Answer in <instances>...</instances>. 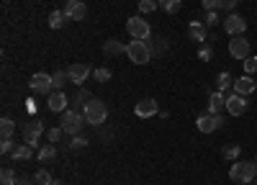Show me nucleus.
<instances>
[{
  "label": "nucleus",
  "mask_w": 257,
  "mask_h": 185,
  "mask_svg": "<svg viewBox=\"0 0 257 185\" xmlns=\"http://www.w3.org/2000/svg\"><path fill=\"white\" fill-rule=\"evenodd\" d=\"M31 90L33 92H54V77L52 75H47V72H36L31 77Z\"/></svg>",
  "instance_id": "obj_8"
},
{
  "label": "nucleus",
  "mask_w": 257,
  "mask_h": 185,
  "mask_svg": "<svg viewBox=\"0 0 257 185\" xmlns=\"http://www.w3.org/2000/svg\"><path fill=\"white\" fill-rule=\"evenodd\" d=\"M49 111H54V113H64V108H67V95L62 90H54V92H49Z\"/></svg>",
  "instance_id": "obj_15"
},
{
  "label": "nucleus",
  "mask_w": 257,
  "mask_h": 185,
  "mask_svg": "<svg viewBox=\"0 0 257 185\" xmlns=\"http://www.w3.org/2000/svg\"><path fill=\"white\" fill-rule=\"evenodd\" d=\"M198 57H200L203 62H211V60H214V49H211V46H203V49L198 52Z\"/></svg>",
  "instance_id": "obj_39"
},
{
  "label": "nucleus",
  "mask_w": 257,
  "mask_h": 185,
  "mask_svg": "<svg viewBox=\"0 0 257 185\" xmlns=\"http://www.w3.org/2000/svg\"><path fill=\"white\" fill-rule=\"evenodd\" d=\"M229 175H231L234 183H255L257 180V167H255V162H234Z\"/></svg>",
  "instance_id": "obj_4"
},
{
  "label": "nucleus",
  "mask_w": 257,
  "mask_h": 185,
  "mask_svg": "<svg viewBox=\"0 0 257 185\" xmlns=\"http://www.w3.org/2000/svg\"><path fill=\"white\" fill-rule=\"evenodd\" d=\"M93 95H90V90H85V88H80L75 92V111H80L83 113V108L87 106V100H90Z\"/></svg>",
  "instance_id": "obj_22"
},
{
  "label": "nucleus",
  "mask_w": 257,
  "mask_h": 185,
  "mask_svg": "<svg viewBox=\"0 0 257 185\" xmlns=\"http://www.w3.org/2000/svg\"><path fill=\"white\" fill-rule=\"evenodd\" d=\"M52 77H54V90H62L67 83H70V75H67V69H57Z\"/></svg>",
  "instance_id": "obj_27"
},
{
  "label": "nucleus",
  "mask_w": 257,
  "mask_h": 185,
  "mask_svg": "<svg viewBox=\"0 0 257 185\" xmlns=\"http://www.w3.org/2000/svg\"><path fill=\"white\" fill-rule=\"evenodd\" d=\"M70 147H72V149H85V147H87V139H85V136H80V134H77V136H72Z\"/></svg>",
  "instance_id": "obj_37"
},
{
  "label": "nucleus",
  "mask_w": 257,
  "mask_h": 185,
  "mask_svg": "<svg viewBox=\"0 0 257 185\" xmlns=\"http://www.w3.org/2000/svg\"><path fill=\"white\" fill-rule=\"evenodd\" d=\"M200 3H203L206 10H219V3H221V0H200Z\"/></svg>",
  "instance_id": "obj_41"
},
{
  "label": "nucleus",
  "mask_w": 257,
  "mask_h": 185,
  "mask_svg": "<svg viewBox=\"0 0 257 185\" xmlns=\"http://www.w3.org/2000/svg\"><path fill=\"white\" fill-rule=\"evenodd\" d=\"M255 88H257V85H255V80H252L250 75L234 80V92H239V95H244V98H247L250 92H255Z\"/></svg>",
  "instance_id": "obj_16"
},
{
  "label": "nucleus",
  "mask_w": 257,
  "mask_h": 185,
  "mask_svg": "<svg viewBox=\"0 0 257 185\" xmlns=\"http://www.w3.org/2000/svg\"><path fill=\"white\" fill-rule=\"evenodd\" d=\"M0 152H3L5 157H13V152H16L13 139H3V142H0Z\"/></svg>",
  "instance_id": "obj_32"
},
{
  "label": "nucleus",
  "mask_w": 257,
  "mask_h": 185,
  "mask_svg": "<svg viewBox=\"0 0 257 185\" xmlns=\"http://www.w3.org/2000/svg\"><path fill=\"white\" fill-rule=\"evenodd\" d=\"M244 72H247L250 77L257 72V57H252V54H250L247 60H244Z\"/></svg>",
  "instance_id": "obj_36"
},
{
  "label": "nucleus",
  "mask_w": 257,
  "mask_h": 185,
  "mask_svg": "<svg viewBox=\"0 0 257 185\" xmlns=\"http://www.w3.org/2000/svg\"><path fill=\"white\" fill-rule=\"evenodd\" d=\"M165 13H170V16H175V13H180V8H183V3L180 0H160L157 3Z\"/></svg>",
  "instance_id": "obj_23"
},
{
  "label": "nucleus",
  "mask_w": 257,
  "mask_h": 185,
  "mask_svg": "<svg viewBox=\"0 0 257 185\" xmlns=\"http://www.w3.org/2000/svg\"><path fill=\"white\" fill-rule=\"evenodd\" d=\"M13 134H16V123H13V121H10V119H3V121H0V136H3V139H10Z\"/></svg>",
  "instance_id": "obj_28"
},
{
  "label": "nucleus",
  "mask_w": 257,
  "mask_h": 185,
  "mask_svg": "<svg viewBox=\"0 0 257 185\" xmlns=\"http://www.w3.org/2000/svg\"><path fill=\"white\" fill-rule=\"evenodd\" d=\"M85 116L80 111H64L62 113V119H59V126L64 129V134H70V136H77V134H83V126H85Z\"/></svg>",
  "instance_id": "obj_2"
},
{
  "label": "nucleus",
  "mask_w": 257,
  "mask_h": 185,
  "mask_svg": "<svg viewBox=\"0 0 257 185\" xmlns=\"http://www.w3.org/2000/svg\"><path fill=\"white\" fill-rule=\"evenodd\" d=\"M52 185H62V183H59V180H54V183H52Z\"/></svg>",
  "instance_id": "obj_43"
},
{
  "label": "nucleus",
  "mask_w": 257,
  "mask_h": 185,
  "mask_svg": "<svg viewBox=\"0 0 257 185\" xmlns=\"http://www.w3.org/2000/svg\"><path fill=\"white\" fill-rule=\"evenodd\" d=\"M196 126H198L200 134H214L216 129H221V126H224V119H221L219 113H203V116H198Z\"/></svg>",
  "instance_id": "obj_6"
},
{
  "label": "nucleus",
  "mask_w": 257,
  "mask_h": 185,
  "mask_svg": "<svg viewBox=\"0 0 257 185\" xmlns=\"http://www.w3.org/2000/svg\"><path fill=\"white\" fill-rule=\"evenodd\" d=\"M33 180H36V185H52L54 183L49 170H36V172H33Z\"/></svg>",
  "instance_id": "obj_30"
},
{
  "label": "nucleus",
  "mask_w": 257,
  "mask_h": 185,
  "mask_svg": "<svg viewBox=\"0 0 257 185\" xmlns=\"http://www.w3.org/2000/svg\"><path fill=\"white\" fill-rule=\"evenodd\" d=\"M247 29V21H244L239 13H229L224 18V31L231 33V36H242V31Z\"/></svg>",
  "instance_id": "obj_10"
},
{
  "label": "nucleus",
  "mask_w": 257,
  "mask_h": 185,
  "mask_svg": "<svg viewBox=\"0 0 257 185\" xmlns=\"http://www.w3.org/2000/svg\"><path fill=\"white\" fill-rule=\"evenodd\" d=\"M147 41V46H149V52H152V57H162L165 52H167V41L165 39H144Z\"/></svg>",
  "instance_id": "obj_21"
},
{
  "label": "nucleus",
  "mask_w": 257,
  "mask_h": 185,
  "mask_svg": "<svg viewBox=\"0 0 257 185\" xmlns=\"http://www.w3.org/2000/svg\"><path fill=\"white\" fill-rule=\"evenodd\" d=\"M216 85H219V90H221V92L229 90V88H234V77H231V72H219Z\"/></svg>",
  "instance_id": "obj_25"
},
{
  "label": "nucleus",
  "mask_w": 257,
  "mask_h": 185,
  "mask_svg": "<svg viewBox=\"0 0 257 185\" xmlns=\"http://www.w3.org/2000/svg\"><path fill=\"white\" fill-rule=\"evenodd\" d=\"M229 54L234 57V60H247L250 57V41L244 36H231L229 41Z\"/></svg>",
  "instance_id": "obj_9"
},
{
  "label": "nucleus",
  "mask_w": 257,
  "mask_h": 185,
  "mask_svg": "<svg viewBox=\"0 0 257 185\" xmlns=\"http://www.w3.org/2000/svg\"><path fill=\"white\" fill-rule=\"evenodd\" d=\"M244 108H247V98H244V95H239V92H231V95H227V113L242 116Z\"/></svg>",
  "instance_id": "obj_12"
},
{
  "label": "nucleus",
  "mask_w": 257,
  "mask_h": 185,
  "mask_svg": "<svg viewBox=\"0 0 257 185\" xmlns=\"http://www.w3.org/2000/svg\"><path fill=\"white\" fill-rule=\"evenodd\" d=\"M126 54H129V60L134 64H147L152 60V52H149L147 41H139V39H131L126 44Z\"/></svg>",
  "instance_id": "obj_3"
},
{
  "label": "nucleus",
  "mask_w": 257,
  "mask_h": 185,
  "mask_svg": "<svg viewBox=\"0 0 257 185\" xmlns=\"http://www.w3.org/2000/svg\"><path fill=\"white\" fill-rule=\"evenodd\" d=\"M239 154H242V149H239L237 144H229V147H224V149H221V157H224V159H231V162L237 159Z\"/></svg>",
  "instance_id": "obj_31"
},
{
  "label": "nucleus",
  "mask_w": 257,
  "mask_h": 185,
  "mask_svg": "<svg viewBox=\"0 0 257 185\" xmlns=\"http://www.w3.org/2000/svg\"><path fill=\"white\" fill-rule=\"evenodd\" d=\"M36 157H39L41 162H52L54 157H57V147H54V144H47V147H41Z\"/></svg>",
  "instance_id": "obj_26"
},
{
  "label": "nucleus",
  "mask_w": 257,
  "mask_h": 185,
  "mask_svg": "<svg viewBox=\"0 0 257 185\" xmlns=\"http://www.w3.org/2000/svg\"><path fill=\"white\" fill-rule=\"evenodd\" d=\"M188 36L193 41H206V26L200 21H191V26H188Z\"/></svg>",
  "instance_id": "obj_19"
},
{
  "label": "nucleus",
  "mask_w": 257,
  "mask_h": 185,
  "mask_svg": "<svg viewBox=\"0 0 257 185\" xmlns=\"http://www.w3.org/2000/svg\"><path fill=\"white\" fill-rule=\"evenodd\" d=\"M216 23H219V13H216V10H206L203 26H216Z\"/></svg>",
  "instance_id": "obj_38"
},
{
  "label": "nucleus",
  "mask_w": 257,
  "mask_h": 185,
  "mask_svg": "<svg viewBox=\"0 0 257 185\" xmlns=\"http://www.w3.org/2000/svg\"><path fill=\"white\" fill-rule=\"evenodd\" d=\"M239 5V0H221L219 3V10H234Z\"/></svg>",
  "instance_id": "obj_40"
},
{
  "label": "nucleus",
  "mask_w": 257,
  "mask_h": 185,
  "mask_svg": "<svg viewBox=\"0 0 257 185\" xmlns=\"http://www.w3.org/2000/svg\"><path fill=\"white\" fill-rule=\"evenodd\" d=\"M126 31L131 33V39H139V41H144V39L152 36V33H149V23L144 21V18H139V16H131L126 21Z\"/></svg>",
  "instance_id": "obj_5"
},
{
  "label": "nucleus",
  "mask_w": 257,
  "mask_h": 185,
  "mask_svg": "<svg viewBox=\"0 0 257 185\" xmlns=\"http://www.w3.org/2000/svg\"><path fill=\"white\" fill-rule=\"evenodd\" d=\"M67 75H70L72 85H83L87 80V75H90V67L87 64H72V67H67Z\"/></svg>",
  "instance_id": "obj_14"
},
{
  "label": "nucleus",
  "mask_w": 257,
  "mask_h": 185,
  "mask_svg": "<svg viewBox=\"0 0 257 185\" xmlns=\"http://www.w3.org/2000/svg\"><path fill=\"white\" fill-rule=\"evenodd\" d=\"M103 54L106 57H118V54H126V44H121L118 39H108L103 44Z\"/></svg>",
  "instance_id": "obj_18"
},
{
  "label": "nucleus",
  "mask_w": 257,
  "mask_h": 185,
  "mask_svg": "<svg viewBox=\"0 0 257 185\" xmlns=\"http://www.w3.org/2000/svg\"><path fill=\"white\" fill-rule=\"evenodd\" d=\"M16 185H36V180H33V175H31V178H18Z\"/></svg>",
  "instance_id": "obj_42"
},
{
  "label": "nucleus",
  "mask_w": 257,
  "mask_h": 185,
  "mask_svg": "<svg viewBox=\"0 0 257 185\" xmlns=\"http://www.w3.org/2000/svg\"><path fill=\"white\" fill-rule=\"evenodd\" d=\"M62 134H64V129H62V126H54V129H49V131H47V136H49V144H57L59 139H62Z\"/></svg>",
  "instance_id": "obj_35"
},
{
  "label": "nucleus",
  "mask_w": 257,
  "mask_h": 185,
  "mask_svg": "<svg viewBox=\"0 0 257 185\" xmlns=\"http://www.w3.org/2000/svg\"><path fill=\"white\" fill-rule=\"evenodd\" d=\"M67 21H70V18H67L64 10H52V13H49V26H52L54 31L64 29V23H67Z\"/></svg>",
  "instance_id": "obj_20"
},
{
  "label": "nucleus",
  "mask_w": 257,
  "mask_h": 185,
  "mask_svg": "<svg viewBox=\"0 0 257 185\" xmlns=\"http://www.w3.org/2000/svg\"><path fill=\"white\" fill-rule=\"evenodd\" d=\"M134 113H137L139 119H152L154 113H160L157 111V100L154 98H142L137 106H134Z\"/></svg>",
  "instance_id": "obj_11"
},
{
  "label": "nucleus",
  "mask_w": 257,
  "mask_h": 185,
  "mask_svg": "<svg viewBox=\"0 0 257 185\" xmlns=\"http://www.w3.org/2000/svg\"><path fill=\"white\" fill-rule=\"evenodd\" d=\"M13 157H16L18 162H29V159L33 157V147H29V144H21V147H16Z\"/></svg>",
  "instance_id": "obj_24"
},
{
  "label": "nucleus",
  "mask_w": 257,
  "mask_h": 185,
  "mask_svg": "<svg viewBox=\"0 0 257 185\" xmlns=\"http://www.w3.org/2000/svg\"><path fill=\"white\" fill-rule=\"evenodd\" d=\"M252 162H255V167H257V159H252Z\"/></svg>",
  "instance_id": "obj_44"
},
{
  "label": "nucleus",
  "mask_w": 257,
  "mask_h": 185,
  "mask_svg": "<svg viewBox=\"0 0 257 185\" xmlns=\"http://www.w3.org/2000/svg\"><path fill=\"white\" fill-rule=\"evenodd\" d=\"M255 185H257V180H255Z\"/></svg>",
  "instance_id": "obj_45"
},
{
  "label": "nucleus",
  "mask_w": 257,
  "mask_h": 185,
  "mask_svg": "<svg viewBox=\"0 0 257 185\" xmlns=\"http://www.w3.org/2000/svg\"><path fill=\"white\" fill-rule=\"evenodd\" d=\"M221 108H227V95H221V90L208 95V113H221Z\"/></svg>",
  "instance_id": "obj_17"
},
{
  "label": "nucleus",
  "mask_w": 257,
  "mask_h": 185,
  "mask_svg": "<svg viewBox=\"0 0 257 185\" xmlns=\"http://www.w3.org/2000/svg\"><path fill=\"white\" fill-rule=\"evenodd\" d=\"M0 183H3V185H16V183H18V175H16V170H10V167H3V172H0Z\"/></svg>",
  "instance_id": "obj_29"
},
{
  "label": "nucleus",
  "mask_w": 257,
  "mask_h": 185,
  "mask_svg": "<svg viewBox=\"0 0 257 185\" xmlns=\"http://www.w3.org/2000/svg\"><path fill=\"white\" fill-rule=\"evenodd\" d=\"M64 13L70 21H83L87 16V5L83 3V0H70V3L64 5Z\"/></svg>",
  "instance_id": "obj_13"
},
{
  "label": "nucleus",
  "mask_w": 257,
  "mask_h": 185,
  "mask_svg": "<svg viewBox=\"0 0 257 185\" xmlns=\"http://www.w3.org/2000/svg\"><path fill=\"white\" fill-rule=\"evenodd\" d=\"M160 5L154 3V0H139V13H154Z\"/></svg>",
  "instance_id": "obj_33"
},
{
  "label": "nucleus",
  "mask_w": 257,
  "mask_h": 185,
  "mask_svg": "<svg viewBox=\"0 0 257 185\" xmlns=\"http://www.w3.org/2000/svg\"><path fill=\"white\" fill-rule=\"evenodd\" d=\"M41 134H44L41 121H39V119H36V121H29V123L24 126V144H29V147L36 149V144H39Z\"/></svg>",
  "instance_id": "obj_7"
},
{
  "label": "nucleus",
  "mask_w": 257,
  "mask_h": 185,
  "mask_svg": "<svg viewBox=\"0 0 257 185\" xmlns=\"http://www.w3.org/2000/svg\"><path fill=\"white\" fill-rule=\"evenodd\" d=\"M111 75H114V72H111L108 67H100V69H95V72H93V77L98 80V83H108Z\"/></svg>",
  "instance_id": "obj_34"
},
{
  "label": "nucleus",
  "mask_w": 257,
  "mask_h": 185,
  "mask_svg": "<svg viewBox=\"0 0 257 185\" xmlns=\"http://www.w3.org/2000/svg\"><path fill=\"white\" fill-rule=\"evenodd\" d=\"M83 116H85V121L90 126H100V123H106V119H108V106L100 98H90V100H87V106L83 108Z\"/></svg>",
  "instance_id": "obj_1"
}]
</instances>
